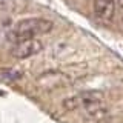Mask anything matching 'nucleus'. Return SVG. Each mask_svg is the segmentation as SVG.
Wrapping results in <instances>:
<instances>
[{
	"label": "nucleus",
	"mask_w": 123,
	"mask_h": 123,
	"mask_svg": "<svg viewBox=\"0 0 123 123\" xmlns=\"http://www.w3.org/2000/svg\"><path fill=\"white\" fill-rule=\"evenodd\" d=\"M54 28V23L48 18L43 17H29L25 20H20L17 25L14 26V29L11 31L9 36L17 42L23 40H34V38L45 36V34L51 32Z\"/></svg>",
	"instance_id": "1"
},
{
	"label": "nucleus",
	"mask_w": 123,
	"mask_h": 123,
	"mask_svg": "<svg viewBox=\"0 0 123 123\" xmlns=\"http://www.w3.org/2000/svg\"><path fill=\"white\" fill-rule=\"evenodd\" d=\"M103 102V92L100 91H82L75 95H71V97L63 100V108L66 111H75V109H89V108L100 105Z\"/></svg>",
	"instance_id": "2"
},
{
	"label": "nucleus",
	"mask_w": 123,
	"mask_h": 123,
	"mask_svg": "<svg viewBox=\"0 0 123 123\" xmlns=\"http://www.w3.org/2000/svg\"><path fill=\"white\" fill-rule=\"evenodd\" d=\"M42 49H43V43L40 40H37V38H34V40H23V42H17L11 48V55L17 60H25V59L34 57Z\"/></svg>",
	"instance_id": "3"
},
{
	"label": "nucleus",
	"mask_w": 123,
	"mask_h": 123,
	"mask_svg": "<svg viewBox=\"0 0 123 123\" xmlns=\"http://www.w3.org/2000/svg\"><path fill=\"white\" fill-rule=\"evenodd\" d=\"M115 0H92L94 14L100 20H111L115 14Z\"/></svg>",
	"instance_id": "4"
},
{
	"label": "nucleus",
	"mask_w": 123,
	"mask_h": 123,
	"mask_svg": "<svg viewBox=\"0 0 123 123\" xmlns=\"http://www.w3.org/2000/svg\"><path fill=\"white\" fill-rule=\"evenodd\" d=\"M115 3H117L120 8H123V0H115Z\"/></svg>",
	"instance_id": "5"
},
{
	"label": "nucleus",
	"mask_w": 123,
	"mask_h": 123,
	"mask_svg": "<svg viewBox=\"0 0 123 123\" xmlns=\"http://www.w3.org/2000/svg\"><path fill=\"white\" fill-rule=\"evenodd\" d=\"M122 29H123V14H122Z\"/></svg>",
	"instance_id": "6"
}]
</instances>
